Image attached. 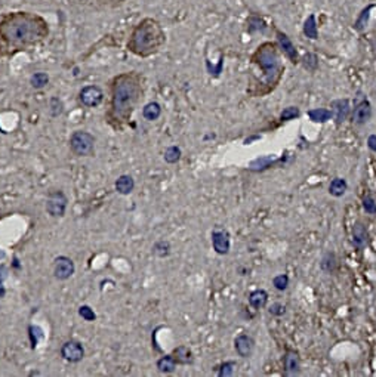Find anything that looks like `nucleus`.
I'll return each instance as SVG.
<instances>
[{
  "instance_id": "9d476101",
  "label": "nucleus",
  "mask_w": 376,
  "mask_h": 377,
  "mask_svg": "<svg viewBox=\"0 0 376 377\" xmlns=\"http://www.w3.org/2000/svg\"><path fill=\"white\" fill-rule=\"evenodd\" d=\"M76 271L74 262L67 256H60L55 259V266H53V275L57 280H68Z\"/></svg>"
},
{
  "instance_id": "2eb2a0df",
  "label": "nucleus",
  "mask_w": 376,
  "mask_h": 377,
  "mask_svg": "<svg viewBox=\"0 0 376 377\" xmlns=\"http://www.w3.org/2000/svg\"><path fill=\"white\" fill-rule=\"evenodd\" d=\"M276 36H277V42H279L280 49L283 50L285 55L289 58V61L292 64H298L299 63V55H298V50H296L293 42L290 40V37L286 33L280 31V30H277Z\"/></svg>"
},
{
  "instance_id": "7c9ffc66",
  "label": "nucleus",
  "mask_w": 376,
  "mask_h": 377,
  "mask_svg": "<svg viewBox=\"0 0 376 377\" xmlns=\"http://www.w3.org/2000/svg\"><path fill=\"white\" fill-rule=\"evenodd\" d=\"M299 117H301V110L295 105L286 106V108H283V111L280 113V120L282 122H292V120L299 119Z\"/></svg>"
},
{
  "instance_id": "c756f323",
  "label": "nucleus",
  "mask_w": 376,
  "mask_h": 377,
  "mask_svg": "<svg viewBox=\"0 0 376 377\" xmlns=\"http://www.w3.org/2000/svg\"><path fill=\"white\" fill-rule=\"evenodd\" d=\"M265 28H266V24L261 17H250L247 20V31L249 33H264Z\"/></svg>"
},
{
  "instance_id": "f704fd0d",
  "label": "nucleus",
  "mask_w": 376,
  "mask_h": 377,
  "mask_svg": "<svg viewBox=\"0 0 376 377\" xmlns=\"http://www.w3.org/2000/svg\"><path fill=\"white\" fill-rule=\"evenodd\" d=\"M289 283H290V278H289L288 274H279V275H276V277L273 278V286H274V289L279 290V292L288 290Z\"/></svg>"
},
{
  "instance_id": "bb28decb",
  "label": "nucleus",
  "mask_w": 376,
  "mask_h": 377,
  "mask_svg": "<svg viewBox=\"0 0 376 377\" xmlns=\"http://www.w3.org/2000/svg\"><path fill=\"white\" fill-rule=\"evenodd\" d=\"M165 161L168 165H177L182 157V151L178 145H171L165 151Z\"/></svg>"
},
{
  "instance_id": "f3484780",
  "label": "nucleus",
  "mask_w": 376,
  "mask_h": 377,
  "mask_svg": "<svg viewBox=\"0 0 376 377\" xmlns=\"http://www.w3.org/2000/svg\"><path fill=\"white\" fill-rule=\"evenodd\" d=\"M332 106V113H333V119L336 126H341L350 116L351 113V106H350V99L347 98H341V99H335L331 104Z\"/></svg>"
},
{
  "instance_id": "4be33fe9",
  "label": "nucleus",
  "mask_w": 376,
  "mask_h": 377,
  "mask_svg": "<svg viewBox=\"0 0 376 377\" xmlns=\"http://www.w3.org/2000/svg\"><path fill=\"white\" fill-rule=\"evenodd\" d=\"M177 365H178V362H177L174 355H163L162 358H158V361L155 364L157 370L160 373H163V374L174 373L177 370Z\"/></svg>"
},
{
  "instance_id": "ea45409f",
  "label": "nucleus",
  "mask_w": 376,
  "mask_h": 377,
  "mask_svg": "<svg viewBox=\"0 0 376 377\" xmlns=\"http://www.w3.org/2000/svg\"><path fill=\"white\" fill-rule=\"evenodd\" d=\"M367 148L376 154V133H372L367 136Z\"/></svg>"
},
{
  "instance_id": "aec40b11",
  "label": "nucleus",
  "mask_w": 376,
  "mask_h": 377,
  "mask_svg": "<svg viewBox=\"0 0 376 377\" xmlns=\"http://www.w3.org/2000/svg\"><path fill=\"white\" fill-rule=\"evenodd\" d=\"M307 116L312 123L318 125H325L333 119V113L329 108H311L307 111Z\"/></svg>"
},
{
  "instance_id": "58836bf2",
  "label": "nucleus",
  "mask_w": 376,
  "mask_h": 377,
  "mask_svg": "<svg viewBox=\"0 0 376 377\" xmlns=\"http://www.w3.org/2000/svg\"><path fill=\"white\" fill-rule=\"evenodd\" d=\"M79 315L85 319V321H95L96 319V314L93 312V309L88 305H83L79 308Z\"/></svg>"
},
{
  "instance_id": "7ed1b4c3",
  "label": "nucleus",
  "mask_w": 376,
  "mask_h": 377,
  "mask_svg": "<svg viewBox=\"0 0 376 377\" xmlns=\"http://www.w3.org/2000/svg\"><path fill=\"white\" fill-rule=\"evenodd\" d=\"M165 42V31L160 27V24L154 20H144L141 21L128 42V49L139 57H148L151 53L157 52L158 47Z\"/></svg>"
},
{
  "instance_id": "cd10ccee",
  "label": "nucleus",
  "mask_w": 376,
  "mask_h": 377,
  "mask_svg": "<svg viewBox=\"0 0 376 377\" xmlns=\"http://www.w3.org/2000/svg\"><path fill=\"white\" fill-rule=\"evenodd\" d=\"M373 9V5H369L367 8H364L363 11H361V14L358 15V18L355 20V22H354V28L358 31V33H361L366 27H367V24H369V20H370V11Z\"/></svg>"
},
{
  "instance_id": "dca6fc26",
  "label": "nucleus",
  "mask_w": 376,
  "mask_h": 377,
  "mask_svg": "<svg viewBox=\"0 0 376 377\" xmlns=\"http://www.w3.org/2000/svg\"><path fill=\"white\" fill-rule=\"evenodd\" d=\"M279 163H283V158H276L274 155H259L250 161L247 170L259 173V172H264L273 166H277Z\"/></svg>"
},
{
  "instance_id": "5701e85b",
  "label": "nucleus",
  "mask_w": 376,
  "mask_h": 377,
  "mask_svg": "<svg viewBox=\"0 0 376 377\" xmlns=\"http://www.w3.org/2000/svg\"><path fill=\"white\" fill-rule=\"evenodd\" d=\"M135 188V181L131 175H122L116 181V191L122 195H128L133 191Z\"/></svg>"
},
{
  "instance_id": "f03ea898",
  "label": "nucleus",
  "mask_w": 376,
  "mask_h": 377,
  "mask_svg": "<svg viewBox=\"0 0 376 377\" xmlns=\"http://www.w3.org/2000/svg\"><path fill=\"white\" fill-rule=\"evenodd\" d=\"M111 108L117 120H129L139 95V77L136 74H120L114 79L111 87Z\"/></svg>"
},
{
  "instance_id": "412c9836",
  "label": "nucleus",
  "mask_w": 376,
  "mask_h": 377,
  "mask_svg": "<svg viewBox=\"0 0 376 377\" xmlns=\"http://www.w3.org/2000/svg\"><path fill=\"white\" fill-rule=\"evenodd\" d=\"M348 191V182L344 178H333L329 184V194L335 198H341Z\"/></svg>"
},
{
  "instance_id": "473e14b6",
  "label": "nucleus",
  "mask_w": 376,
  "mask_h": 377,
  "mask_svg": "<svg viewBox=\"0 0 376 377\" xmlns=\"http://www.w3.org/2000/svg\"><path fill=\"white\" fill-rule=\"evenodd\" d=\"M236 368H237L236 361H224L218 368V376L220 377H231V376H234Z\"/></svg>"
},
{
  "instance_id": "a19ab883",
  "label": "nucleus",
  "mask_w": 376,
  "mask_h": 377,
  "mask_svg": "<svg viewBox=\"0 0 376 377\" xmlns=\"http://www.w3.org/2000/svg\"><path fill=\"white\" fill-rule=\"evenodd\" d=\"M6 277H8V269H6L5 266L0 265V281L3 283V280H5Z\"/></svg>"
},
{
  "instance_id": "2f4dec72",
  "label": "nucleus",
  "mask_w": 376,
  "mask_h": 377,
  "mask_svg": "<svg viewBox=\"0 0 376 377\" xmlns=\"http://www.w3.org/2000/svg\"><path fill=\"white\" fill-rule=\"evenodd\" d=\"M361 207L366 211V214H376V200L372 194H364L361 198Z\"/></svg>"
},
{
  "instance_id": "72a5a7b5",
  "label": "nucleus",
  "mask_w": 376,
  "mask_h": 377,
  "mask_svg": "<svg viewBox=\"0 0 376 377\" xmlns=\"http://www.w3.org/2000/svg\"><path fill=\"white\" fill-rule=\"evenodd\" d=\"M49 83V76L46 73H34L30 79V84L34 89H42Z\"/></svg>"
},
{
  "instance_id": "f8f14e48",
  "label": "nucleus",
  "mask_w": 376,
  "mask_h": 377,
  "mask_svg": "<svg viewBox=\"0 0 376 377\" xmlns=\"http://www.w3.org/2000/svg\"><path fill=\"white\" fill-rule=\"evenodd\" d=\"M234 349L239 356L250 358L255 351V339L247 333H240L234 339Z\"/></svg>"
},
{
  "instance_id": "0eeeda50",
  "label": "nucleus",
  "mask_w": 376,
  "mask_h": 377,
  "mask_svg": "<svg viewBox=\"0 0 376 377\" xmlns=\"http://www.w3.org/2000/svg\"><path fill=\"white\" fill-rule=\"evenodd\" d=\"M372 114H373L372 104L366 98H363L361 101H357L354 104V108L351 113V122L355 126H364L366 123L370 122Z\"/></svg>"
},
{
  "instance_id": "b1692460",
  "label": "nucleus",
  "mask_w": 376,
  "mask_h": 377,
  "mask_svg": "<svg viewBox=\"0 0 376 377\" xmlns=\"http://www.w3.org/2000/svg\"><path fill=\"white\" fill-rule=\"evenodd\" d=\"M142 116L148 122H155L160 116H162V105L158 102H148L142 108Z\"/></svg>"
},
{
  "instance_id": "9b49d317",
  "label": "nucleus",
  "mask_w": 376,
  "mask_h": 377,
  "mask_svg": "<svg viewBox=\"0 0 376 377\" xmlns=\"http://www.w3.org/2000/svg\"><path fill=\"white\" fill-rule=\"evenodd\" d=\"M369 243V232H367V227L357 221L354 225H353V230H351V244L355 250L361 251L366 249Z\"/></svg>"
},
{
  "instance_id": "1a4fd4ad",
  "label": "nucleus",
  "mask_w": 376,
  "mask_h": 377,
  "mask_svg": "<svg viewBox=\"0 0 376 377\" xmlns=\"http://www.w3.org/2000/svg\"><path fill=\"white\" fill-rule=\"evenodd\" d=\"M80 102L88 106V108H95V106H98L102 99H104V92L101 87L95 86V84H90V86H85L82 90H80Z\"/></svg>"
},
{
  "instance_id": "6ab92c4d",
  "label": "nucleus",
  "mask_w": 376,
  "mask_h": 377,
  "mask_svg": "<svg viewBox=\"0 0 376 377\" xmlns=\"http://www.w3.org/2000/svg\"><path fill=\"white\" fill-rule=\"evenodd\" d=\"M320 269L325 274H335L338 271V257L335 254V251H326L320 259Z\"/></svg>"
},
{
  "instance_id": "ddd939ff",
  "label": "nucleus",
  "mask_w": 376,
  "mask_h": 377,
  "mask_svg": "<svg viewBox=\"0 0 376 377\" xmlns=\"http://www.w3.org/2000/svg\"><path fill=\"white\" fill-rule=\"evenodd\" d=\"M61 356L68 362H79L85 356V349L77 340H68L61 348Z\"/></svg>"
},
{
  "instance_id": "c85d7f7f",
  "label": "nucleus",
  "mask_w": 376,
  "mask_h": 377,
  "mask_svg": "<svg viewBox=\"0 0 376 377\" xmlns=\"http://www.w3.org/2000/svg\"><path fill=\"white\" fill-rule=\"evenodd\" d=\"M153 253L157 257H168L171 254V243L166 240H158L155 241V244L153 246Z\"/></svg>"
},
{
  "instance_id": "39448f33",
  "label": "nucleus",
  "mask_w": 376,
  "mask_h": 377,
  "mask_svg": "<svg viewBox=\"0 0 376 377\" xmlns=\"http://www.w3.org/2000/svg\"><path fill=\"white\" fill-rule=\"evenodd\" d=\"M70 148L79 157H90L95 149V138L89 132L77 130L70 138Z\"/></svg>"
},
{
  "instance_id": "79ce46f5",
  "label": "nucleus",
  "mask_w": 376,
  "mask_h": 377,
  "mask_svg": "<svg viewBox=\"0 0 376 377\" xmlns=\"http://www.w3.org/2000/svg\"><path fill=\"white\" fill-rule=\"evenodd\" d=\"M258 139H261V136H259V135H253V136H249V138H246V139L243 141V144H244V145H250L253 141H258Z\"/></svg>"
},
{
  "instance_id": "393cba45",
  "label": "nucleus",
  "mask_w": 376,
  "mask_h": 377,
  "mask_svg": "<svg viewBox=\"0 0 376 377\" xmlns=\"http://www.w3.org/2000/svg\"><path fill=\"white\" fill-rule=\"evenodd\" d=\"M172 355L175 356V359H177L178 364L187 365V364H191V362H193V352H191L190 348H187V346H184V345L175 348L174 352H172Z\"/></svg>"
},
{
  "instance_id": "f257e3e1",
  "label": "nucleus",
  "mask_w": 376,
  "mask_h": 377,
  "mask_svg": "<svg viewBox=\"0 0 376 377\" xmlns=\"http://www.w3.org/2000/svg\"><path fill=\"white\" fill-rule=\"evenodd\" d=\"M46 36L47 24L42 17L30 12H11L0 22V50L5 55H12L37 44Z\"/></svg>"
},
{
  "instance_id": "20e7f679",
  "label": "nucleus",
  "mask_w": 376,
  "mask_h": 377,
  "mask_svg": "<svg viewBox=\"0 0 376 377\" xmlns=\"http://www.w3.org/2000/svg\"><path fill=\"white\" fill-rule=\"evenodd\" d=\"M255 57H258V64L262 68L264 74L268 77V80H270V83L271 84L277 83L282 68H280L279 57L274 46L270 43L262 44L261 47H258Z\"/></svg>"
},
{
  "instance_id": "423d86ee",
  "label": "nucleus",
  "mask_w": 376,
  "mask_h": 377,
  "mask_svg": "<svg viewBox=\"0 0 376 377\" xmlns=\"http://www.w3.org/2000/svg\"><path fill=\"white\" fill-rule=\"evenodd\" d=\"M67 209V197L63 191H50L46 200V210L53 218H63Z\"/></svg>"
},
{
  "instance_id": "e433bc0d",
  "label": "nucleus",
  "mask_w": 376,
  "mask_h": 377,
  "mask_svg": "<svg viewBox=\"0 0 376 377\" xmlns=\"http://www.w3.org/2000/svg\"><path fill=\"white\" fill-rule=\"evenodd\" d=\"M50 111H52V116H53V117H58V116L63 114L64 105H63L61 99H58V98H52V99H50Z\"/></svg>"
},
{
  "instance_id": "a878e982",
  "label": "nucleus",
  "mask_w": 376,
  "mask_h": 377,
  "mask_svg": "<svg viewBox=\"0 0 376 377\" xmlns=\"http://www.w3.org/2000/svg\"><path fill=\"white\" fill-rule=\"evenodd\" d=\"M302 31H304V36L311 39V40H315L318 39V28H317V22H315V15L311 14L305 22H304V27H302Z\"/></svg>"
},
{
  "instance_id": "a211bd4d",
  "label": "nucleus",
  "mask_w": 376,
  "mask_h": 377,
  "mask_svg": "<svg viewBox=\"0 0 376 377\" xmlns=\"http://www.w3.org/2000/svg\"><path fill=\"white\" fill-rule=\"evenodd\" d=\"M268 297H270V296H268V292H266V290H264V289H256V290L250 292V294H249V297H247V303H249V306H250L252 309L259 311V309H262V308L266 306Z\"/></svg>"
},
{
  "instance_id": "c9c22d12",
  "label": "nucleus",
  "mask_w": 376,
  "mask_h": 377,
  "mask_svg": "<svg viewBox=\"0 0 376 377\" xmlns=\"http://www.w3.org/2000/svg\"><path fill=\"white\" fill-rule=\"evenodd\" d=\"M302 65L308 71H315L317 67H318V58L314 55V53H307V55L302 58Z\"/></svg>"
},
{
  "instance_id": "4468645a",
  "label": "nucleus",
  "mask_w": 376,
  "mask_h": 377,
  "mask_svg": "<svg viewBox=\"0 0 376 377\" xmlns=\"http://www.w3.org/2000/svg\"><path fill=\"white\" fill-rule=\"evenodd\" d=\"M283 373L285 376H299L301 374V356L296 351L288 349L283 356Z\"/></svg>"
},
{
  "instance_id": "4c0bfd02",
  "label": "nucleus",
  "mask_w": 376,
  "mask_h": 377,
  "mask_svg": "<svg viewBox=\"0 0 376 377\" xmlns=\"http://www.w3.org/2000/svg\"><path fill=\"white\" fill-rule=\"evenodd\" d=\"M286 305H283V303H280V302H274V303H271L270 305V308H268V312H270L273 316H283L285 314H286Z\"/></svg>"
},
{
  "instance_id": "37998d69",
  "label": "nucleus",
  "mask_w": 376,
  "mask_h": 377,
  "mask_svg": "<svg viewBox=\"0 0 376 377\" xmlns=\"http://www.w3.org/2000/svg\"><path fill=\"white\" fill-rule=\"evenodd\" d=\"M3 257H5V251L0 250V259H3Z\"/></svg>"
},
{
  "instance_id": "6e6552de",
  "label": "nucleus",
  "mask_w": 376,
  "mask_h": 377,
  "mask_svg": "<svg viewBox=\"0 0 376 377\" xmlns=\"http://www.w3.org/2000/svg\"><path fill=\"white\" fill-rule=\"evenodd\" d=\"M210 240H212V247L217 254L225 256L230 253L231 249V235L227 230H213L210 234Z\"/></svg>"
}]
</instances>
